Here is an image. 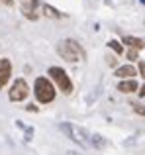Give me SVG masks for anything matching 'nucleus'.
<instances>
[{
	"label": "nucleus",
	"instance_id": "nucleus-13",
	"mask_svg": "<svg viewBox=\"0 0 145 155\" xmlns=\"http://www.w3.org/2000/svg\"><path fill=\"white\" fill-rule=\"evenodd\" d=\"M108 47H112V51L116 53V55H120V53H124V45L118 41V39H110L108 41Z\"/></svg>",
	"mask_w": 145,
	"mask_h": 155
},
{
	"label": "nucleus",
	"instance_id": "nucleus-11",
	"mask_svg": "<svg viewBox=\"0 0 145 155\" xmlns=\"http://www.w3.org/2000/svg\"><path fill=\"white\" fill-rule=\"evenodd\" d=\"M90 143L94 145V147H98V149L108 147V140H106V137H102L100 134H92V136H90Z\"/></svg>",
	"mask_w": 145,
	"mask_h": 155
},
{
	"label": "nucleus",
	"instance_id": "nucleus-3",
	"mask_svg": "<svg viewBox=\"0 0 145 155\" xmlns=\"http://www.w3.org/2000/svg\"><path fill=\"white\" fill-rule=\"evenodd\" d=\"M49 75H51V79L57 83L59 91H63L65 94H71V92H72V83H71L69 75H67L61 67H51L49 69Z\"/></svg>",
	"mask_w": 145,
	"mask_h": 155
},
{
	"label": "nucleus",
	"instance_id": "nucleus-4",
	"mask_svg": "<svg viewBox=\"0 0 145 155\" xmlns=\"http://www.w3.org/2000/svg\"><path fill=\"white\" fill-rule=\"evenodd\" d=\"M27 94H30V87H27V83L24 79H16L12 83L10 91H8V98L12 102H22L24 98H27Z\"/></svg>",
	"mask_w": 145,
	"mask_h": 155
},
{
	"label": "nucleus",
	"instance_id": "nucleus-9",
	"mask_svg": "<svg viewBox=\"0 0 145 155\" xmlns=\"http://www.w3.org/2000/svg\"><path fill=\"white\" fill-rule=\"evenodd\" d=\"M122 43L130 45L131 49H135V51H139V49H143V47H145V41H143V39H139V38H134V35H124Z\"/></svg>",
	"mask_w": 145,
	"mask_h": 155
},
{
	"label": "nucleus",
	"instance_id": "nucleus-7",
	"mask_svg": "<svg viewBox=\"0 0 145 155\" xmlns=\"http://www.w3.org/2000/svg\"><path fill=\"white\" fill-rule=\"evenodd\" d=\"M135 73H137V71H135L134 65H122V67L116 69V77H120V79H124V81H126V79H134Z\"/></svg>",
	"mask_w": 145,
	"mask_h": 155
},
{
	"label": "nucleus",
	"instance_id": "nucleus-6",
	"mask_svg": "<svg viewBox=\"0 0 145 155\" xmlns=\"http://www.w3.org/2000/svg\"><path fill=\"white\" fill-rule=\"evenodd\" d=\"M10 75H12V63H10V59H0V88L10 81Z\"/></svg>",
	"mask_w": 145,
	"mask_h": 155
},
{
	"label": "nucleus",
	"instance_id": "nucleus-5",
	"mask_svg": "<svg viewBox=\"0 0 145 155\" xmlns=\"http://www.w3.org/2000/svg\"><path fill=\"white\" fill-rule=\"evenodd\" d=\"M61 132H65L75 143L80 145V147H86V140H84L86 132H84V130L76 128V126H72V124H61Z\"/></svg>",
	"mask_w": 145,
	"mask_h": 155
},
{
	"label": "nucleus",
	"instance_id": "nucleus-10",
	"mask_svg": "<svg viewBox=\"0 0 145 155\" xmlns=\"http://www.w3.org/2000/svg\"><path fill=\"white\" fill-rule=\"evenodd\" d=\"M37 2V0H31V6L30 4H22V12H24V16H26V18H30V20H37L39 18V14L37 12H35V8H34V4Z\"/></svg>",
	"mask_w": 145,
	"mask_h": 155
},
{
	"label": "nucleus",
	"instance_id": "nucleus-20",
	"mask_svg": "<svg viewBox=\"0 0 145 155\" xmlns=\"http://www.w3.org/2000/svg\"><path fill=\"white\" fill-rule=\"evenodd\" d=\"M143 41H145V39H143Z\"/></svg>",
	"mask_w": 145,
	"mask_h": 155
},
{
	"label": "nucleus",
	"instance_id": "nucleus-1",
	"mask_svg": "<svg viewBox=\"0 0 145 155\" xmlns=\"http://www.w3.org/2000/svg\"><path fill=\"white\" fill-rule=\"evenodd\" d=\"M34 94L35 98L39 100L41 104H47V102H53L55 98V87L47 77H37L34 83Z\"/></svg>",
	"mask_w": 145,
	"mask_h": 155
},
{
	"label": "nucleus",
	"instance_id": "nucleus-15",
	"mask_svg": "<svg viewBox=\"0 0 145 155\" xmlns=\"http://www.w3.org/2000/svg\"><path fill=\"white\" fill-rule=\"evenodd\" d=\"M127 59H130V61H135V59H137V51H135V49H130V51H127Z\"/></svg>",
	"mask_w": 145,
	"mask_h": 155
},
{
	"label": "nucleus",
	"instance_id": "nucleus-17",
	"mask_svg": "<svg viewBox=\"0 0 145 155\" xmlns=\"http://www.w3.org/2000/svg\"><path fill=\"white\" fill-rule=\"evenodd\" d=\"M116 63H118L116 57H108V65H110V67H116Z\"/></svg>",
	"mask_w": 145,
	"mask_h": 155
},
{
	"label": "nucleus",
	"instance_id": "nucleus-2",
	"mask_svg": "<svg viewBox=\"0 0 145 155\" xmlns=\"http://www.w3.org/2000/svg\"><path fill=\"white\" fill-rule=\"evenodd\" d=\"M59 55H61L63 59L71 61V63H76V61L84 59V49L75 39H63L61 45H59Z\"/></svg>",
	"mask_w": 145,
	"mask_h": 155
},
{
	"label": "nucleus",
	"instance_id": "nucleus-14",
	"mask_svg": "<svg viewBox=\"0 0 145 155\" xmlns=\"http://www.w3.org/2000/svg\"><path fill=\"white\" fill-rule=\"evenodd\" d=\"M131 106H134V110H135L137 114L145 116V106H143V104H139V102H131Z\"/></svg>",
	"mask_w": 145,
	"mask_h": 155
},
{
	"label": "nucleus",
	"instance_id": "nucleus-19",
	"mask_svg": "<svg viewBox=\"0 0 145 155\" xmlns=\"http://www.w3.org/2000/svg\"><path fill=\"white\" fill-rule=\"evenodd\" d=\"M141 4H145V0H141Z\"/></svg>",
	"mask_w": 145,
	"mask_h": 155
},
{
	"label": "nucleus",
	"instance_id": "nucleus-18",
	"mask_svg": "<svg viewBox=\"0 0 145 155\" xmlns=\"http://www.w3.org/2000/svg\"><path fill=\"white\" fill-rule=\"evenodd\" d=\"M137 92H139V96H145V84H143L141 88H137Z\"/></svg>",
	"mask_w": 145,
	"mask_h": 155
},
{
	"label": "nucleus",
	"instance_id": "nucleus-16",
	"mask_svg": "<svg viewBox=\"0 0 145 155\" xmlns=\"http://www.w3.org/2000/svg\"><path fill=\"white\" fill-rule=\"evenodd\" d=\"M139 75L145 79V61H139Z\"/></svg>",
	"mask_w": 145,
	"mask_h": 155
},
{
	"label": "nucleus",
	"instance_id": "nucleus-12",
	"mask_svg": "<svg viewBox=\"0 0 145 155\" xmlns=\"http://www.w3.org/2000/svg\"><path fill=\"white\" fill-rule=\"evenodd\" d=\"M43 14H45V16H49V18H55V20H59V18H61V12H59V10H55V8L53 6H49V4H43Z\"/></svg>",
	"mask_w": 145,
	"mask_h": 155
},
{
	"label": "nucleus",
	"instance_id": "nucleus-8",
	"mask_svg": "<svg viewBox=\"0 0 145 155\" xmlns=\"http://www.w3.org/2000/svg\"><path fill=\"white\" fill-rule=\"evenodd\" d=\"M137 81H134V79H126V81H122V83L118 84V91L120 92H124V94H130V92H135L137 91Z\"/></svg>",
	"mask_w": 145,
	"mask_h": 155
}]
</instances>
